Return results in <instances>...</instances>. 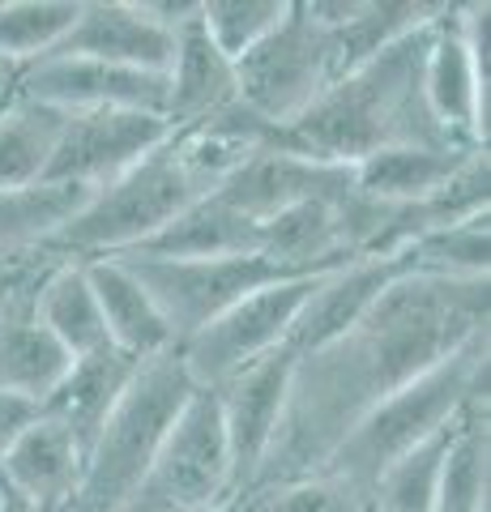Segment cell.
Here are the masks:
<instances>
[{"instance_id": "11", "label": "cell", "mask_w": 491, "mask_h": 512, "mask_svg": "<svg viewBox=\"0 0 491 512\" xmlns=\"http://www.w3.org/2000/svg\"><path fill=\"white\" fill-rule=\"evenodd\" d=\"M171 133L176 128L150 111H73L60 124V141L43 184L99 192L154 154Z\"/></svg>"}, {"instance_id": "23", "label": "cell", "mask_w": 491, "mask_h": 512, "mask_svg": "<svg viewBox=\"0 0 491 512\" xmlns=\"http://www.w3.org/2000/svg\"><path fill=\"white\" fill-rule=\"evenodd\" d=\"M466 154L457 146H389L368 154L363 163L351 167L359 197L385 210H415L427 197H436L449 184V175L466 163Z\"/></svg>"}, {"instance_id": "14", "label": "cell", "mask_w": 491, "mask_h": 512, "mask_svg": "<svg viewBox=\"0 0 491 512\" xmlns=\"http://www.w3.org/2000/svg\"><path fill=\"white\" fill-rule=\"evenodd\" d=\"M351 192H355L351 167L316 163V158L291 154L282 146H265L218 188V197H223L235 214H244L248 222L261 227V222L291 210V205L338 201V197H351Z\"/></svg>"}, {"instance_id": "8", "label": "cell", "mask_w": 491, "mask_h": 512, "mask_svg": "<svg viewBox=\"0 0 491 512\" xmlns=\"http://www.w3.org/2000/svg\"><path fill=\"white\" fill-rule=\"evenodd\" d=\"M487 5H449L423 43V103L453 146L487 150Z\"/></svg>"}, {"instance_id": "9", "label": "cell", "mask_w": 491, "mask_h": 512, "mask_svg": "<svg viewBox=\"0 0 491 512\" xmlns=\"http://www.w3.org/2000/svg\"><path fill=\"white\" fill-rule=\"evenodd\" d=\"M316 278L321 274H299V278L269 282V286H261V291L244 295L218 320H210V325H205L201 333H193L188 342H180L176 346L180 363H184V372L193 376L197 389H218V384H227L235 372H244V367H252L257 359L287 346Z\"/></svg>"}, {"instance_id": "26", "label": "cell", "mask_w": 491, "mask_h": 512, "mask_svg": "<svg viewBox=\"0 0 491 512\" xmlns=\"http://www.w3.org/2000/svg\"><path fill=\"white\" fill-rule=\"evenodd\" d=\"M432 512H491V427H487V397H479L462 419L440 461L436 504Z\"/></svg>"}, {"instance_id": "38", "label": "cell", "mask_w": 491, "mask_h": 512, "mask_svg": "<svg viewBox=\"0 0 491 512\" xmlns=\"http://www.w3.org/2000/svg\"><path fill=\"white\" fill-rule=\"evenodd\" d=\"M0 500H5V487H0Z\"/></svg>"}, {"instance_id": "10", "label": "cell", "mask_w": 491, "mask_h": 512, "mask_svg": "<svg viewBox=\"0 0 491 512\" xmlns=\"http://www.w3.org/2000/svg\"><path fill=\"white\" fill-rule=\"evenodd\" d=\"M133 269V278L146 286L150 299L163 312L171 338L188 342L210 320H218L227 308H235L244 295L261 291L269 282L299 278L291 269L274 265L269 256H210V261H150V256H116Z\"/></svg>"}, {"instance_id": "1", "label": "cell", "mask_w": 491, "mask_h": 512, "mask_svg": "<svg viewBox=\"0 0 491 512\" xmlns=\"http://www.w3.org/2000/svg\"><path fill=\"white\" fill-rule=\"evenodd\" d=\"M487 286L491 278L457 282L406 274L346 338L299 355L282 431L252 491L321 470L376 402L487 333Z\"/></svg>"}, {"instance_id": "2", "label": "cell", "mask_w": 491, "mask_h": 512, "mask_svg": "<svg viewBox=\"0 0 491 512\" xmlns=\"http://www.w3.org/2000/svg\"><path fill=\"white\" fill-rule=\"evenodd\" d=\"M427 30L342 73L291 128H282L274 146L334 167H355L389 146H453L423 103L419 69Z\"/></svg>"}, {"instance_id": "22", "label": "cell", "mask_w": 491, "mask_h": 512, "mask_svg": "<svg viewBox=\"0 0 491 512\" xmlns=\"http://www.w3.org/2000/svg\"><path fill=\"white\" fill-rule=\"evenodd\" d=\"M86 278L94 286V299H99L107 342L120 355L146 363L176 350V338H171L163 312H158V303L150 299L146 286L133 278L129 265L116 261V256H99V261H86Z\"/></svg>"}, {"instance_id": "24", "label": "cell", "mask_w": 491, "mask_h": 512, "mask_svg": "<svg viewBox=\"0 0 491 512\" xmlns=\"http://www.w3.org/2000/svg\"><path fill=\"white\" fill-rule=\"evenodd\" d=\"M261 252V227L235 214L231 205L210 192L171 218L154 239L124 256H150V261H210V256H252Z\"/></svg>"}, {"instance_id": "20", "label": "cell", "mask_w": 491, "mask_h": 512, "mask_svg": "<svg viewBox=\"0 0 491 512\" xmlns=\"http://www.w3.org/2000/svg\"><path fill=\"white\" fill-rule=\"evenodd\" d=\"M30 308L47 338L69 359H86L112 346L99 299L86 278V261H39L35 282H30Z\"/></svg>"}, {"instance_id": "37", "label": "cell", "mask_w": 491, "mask_h": 512, "mask_svg": "<svg viewBox=\"0 0 491 512\" xmlns=\"http://www.w3.org/2000/svg\"><path fill=\"white\" fill-rule=\"evenodd\" d=\"M9 94H13V90H9ZM9 94H0V107H5V99H9Z\"/></svg>"}, {"instance_id": "30", "label": "cell", "mask_w": 491, "mask_h": 512, "mask_svg": "<svg viewBox=\"0 0 491 512\" xmlns=\"http://www.w3.org/2000/svg\"><path fill=\"white\" fill-rule=\"evenodd\" d=\"M82 0H0V56L18 69L52 56L73 30Z\"/></svg>"}, {"instance_id": "25", "label": "cell", "mask_w": 491, "mask_h": 512, "mask_svg": "<svg viewBox=\"0 0 491 512\" xmlns=\"http://www.w3.org/2000/svg\"><path fill=\"white\" fill-rule=\"evenodd\" d=\"M60 124L65 116L56 107H43L18 90L9 94L0 107V192H26L47 180Z\"/></svg>"}, {"instance_id": "7", "label": "cell", "mask_w": 491, "mask_h": 512, "mask_svg": "<svg viewBox=\"0 0 491 512\" xmlns=\"http://www.w3.org/2000/svg\"><path fill=\"white\" fill-rule=\"evenodd\" d=\"M231 444L214 389H193L129 512H231Z\"/></svg>"}, {"instance_id": "27", "label": "cell", "mask_w": 491, "mask_h": 512, "mask_svg": "<svg viewBox=\"0 0 491 512\" xmlns=\"http://www.w3.org/2000/svg\"><path fill=\"white\" fill-rule=\"evenodd\" d=\"M90 192L65 184H39L26 192H0V265L30 261L47 239L82 210Z\"/></svg>"}, {"instance_id": "35", "label": "cell", "mask_w": 491, "mask_h": 512, "mask_svg": "<svg viewBox=\"0 0 491 512\" xmlns=\"http://www.w3.org/2000/svg\"><path fill=\"white\" fill-rule=\"evenodd\" d=\"M18 64H13V60H5V56H0V94H9L13 86H18Z\"/></svg>"}, {"instance_id": "28", "label": "cell", "mask_w": 491, "mask_h": 512, "mask_svg": "<svg viewBox=\"0 0 491 512\" xmlns=\"http://www.w3.org/2000/svg\"><path fill=\"white\" fill-rule=\"evenodd\" d=\"M449 5H423V0H359L355 18L334 30L342 73L368 64L372 56L389 52L406 39H415L419 30L432 26Z\"/></svg>"}, {"instance_id": "31", "label": "cell", "mask_w": 491, "mask_h": 512, "mask_svg": "<svg viewBox=\"0 0 491 512\" xmlns=\"http://www.w3.org/2000/svg\"><path fill=\"white\" fill-rule=\"evenodd\" d=\"M291 0H201V30L231 64L261 47L287 18Z\"/></svg>"}, {"instance_id": "34", "label": "cell", "mask_w": 491, "mask_h": 512, "mask_svg": "<svg viewBox=\"0 0 491 512\" xmlns=\"http://www.w3.org/2000/svg\"><path fill=\"white\" fill-rule=\"evenodd\" d=\"M39 419V406H30L22 402V397H9V393H0V461L9 457V448L18 444V436Z\"/></svg>"}, {"instance_id": "12", "label": "cell", "mask_w": 491, "mask_h": 512, "mask_svg": "<svg viewBox=\"0 0 491 512\" xmlns=\"http://www.w3.org/2000/svg\"><path fill=\"white\" fill-rule=\"evenodd\" d=\"M295 350H274V355L257 359L244 372H235L227 384H218V410H223L227 444H231V474H235V504L252 491L261 478L274 440L282 431V414H287L291 376H295ZM235 512V508H231Z\"/></svg>"}, {"instance_id": "16", "label": "cell", "mask_w": 491, "mask_h": 512, "mask_svg": "<svg viewBox=\"0 0 491 512\" xmlns=\"http://www.w3.org/2000/svg\"><path fill=\"white\" fill-rule=\"evenodd\" d=\"M176 30L154 18L146 0H82L77 22L52 56H82L120 69L167 73Z\"/></svg>"}, {"instance_id": "3", "label": "cell", "mask_w": 491, "mask_h": 512, "mask_svg": "<svg viewBox=\"0 0 491 512\" xmlns=\"http://www.w3.org/2000/svg\"><path fill=\"white\" fill-rule=\"evenodd\" d=\"M487 355V333H479L445 363L427 367L423 376L393 389L346 431V440L325 457L321 470L368 491L389 466L436 440L440 431H449L479 397H487Z\"/></svg>"}, {"instance_id": "21", "label": "cell", "mask_w": 491, "mask_h": 512, "mask_svg": "<svg viewBox=\"0 0 491 512\" xmlns=\"http://www.w3.org/2000/svg\"><path fill=\"white\" fill-rule=\"evenodd\" d=\"M137 359L120 355L116 346L99 350V355H86V359H73L69 372L60 376V384L47 393V402L39 406L43 419H52L69 431V436L82 444V453H90L94 436L103 431L107 414L116 410L120 393L129 389V380L137 372Z\"/></svg>"}, {"instance_id": "15", "label": "cell", "mask_w": 491, "mask_h": 512, "mask_svg": "<svg viewBox=\"0 0 491 512\" xmlns=\"http://www.w3.org/2000/svg\"><path fill=\"white\" fill-rule=\"evenodd\" d=\"M406 274H415L406 248L393 252V256H359V261H346L338 269H329V274H321L308 303H304V312L295 320L287 350L312 355V350L346 338V333L380 303V295Z\"/></svg>"}, {"instance_id": "6", "label": "cell", "mask_w": 491, "mask_h": 512, "mask_svg": "<svg viewBox=\"0 0 491 512\" xmlns=\"http://www.w3.org/2000/svg\"><path fill=\"white\" fill-rule=\"evenodd\" d=\"M342 77L334 30L308 13L304 0H291L282 26L244 60H235V99L261 124L291 128L321 94Z\"/></svg>"}, {"instance_id": "4", "label": "cell", "mask_w": 491, "mask_h": 512, "mask_svg": "<svg viewBox=\"0 0 491 512\" xmlns=\"http://www.w3.org/2000/svg\"><path fill=\"white\" fill-rule=\"evenodd\" d=\"M210 180L193 167L180 137L171 133L154 154H146L133 171L107 188L90 192L86 205L35 252L39 261H99V256H124L154 239L171 218L188 205L210 197Z\"/></svg>"}, {"instance_id": "17", "label": "cell", "mask_w": 491, "mask_h": 512, "mask_svg": "<svg viewBox=\"0 0 491 512\" xmlns=\"http://www.w3.org/2000/svg\"><path fill=\"white\" fill-rule=\"evenodd\" d=\"M35 265L39 256L0 291V393L43 406L73 359L47 338V329L35 320V308H30Z\"/></svg>"}, {"instance_id": "32", "label": "cell", "mask_w": 491, "mask_h": 512, "mask_svg": "<svg viewBox=\"0 0 491 512\" xmlns=\"http://www.w3.org/2000/svg\"><path fill=\"white\" fill-rule=\"evenodd\" d=\"M449 436H453V427L440 431L436 440H427L423 448H415L398 466H389L380 474L368 487V512H432L436 478H440V461H445Z\"/></svg>"}, {"instance_id": "5", "label": "cell", "mask_w": 491, "mask_h": 512, "mask_svg": "<svg viewBox=\"0 0 491 512\" xmlns=\"http://www.w3.org/2000/svg\"><path fill=\"white\" fill-rule=\"evenodd\" d=\"M193 376L184 372L180 350L146 359L133 372L129 389L120 393L116 410L107 414L103 431L94 436L69 512H124L146 483L158 448L171 423L180 419L184 402L193 397Z\"/></svg>"}, {"instance_id": "19", "label": "cell", "mask_w": 491, "mask_h": 512, "mask_svg": "<svg viewBox=\"0 0 491 512\" xmlns=\"http://www.w3.org/2000/svg\"><path fill=\"white\" fill-rule=\"evenodd\" d=\"M201 13V9H197ZM235 64L210 43L201 18H188L176 30V52L167 64V124L197 128L235 107Z\"/></svg>"}, {"instance_id": "33", "label": "cell", "mask_w": 491, "mask_h": 512, "mask_svg": "<svg viewBox=\"0 0 491 512\" xmlns=\"http://www.w3.org/2000/svg\"><path fill=\"white\" fill-rule=\"evenodd\" d=\"M235 512H368V491L329 470H312L252 491L248 500L235 504Z\"/></svg>"}, {"instance_id": "18", "label": "cell", "mask_w": 491, "mask_h": 512, "mask_svg": "<svg viewBox=\"0 0 491 512\" xmlns=\"http://www.w3.org/2000/svg\"><path fill=\"white\" fill-rule=\"evenodd\" d=\"M82 470V444L60 423L39 414L9 448V457L0 461V487L39 512H69L77 487H82Z\"/></svg>"}, {"instance_id": "39", "label": "cell", "mask_w": 491, "mask_h": 512, "mask_svg": "<svg viewBox=\"0 0 491 512\" xmlns=\"http://www.w3.org/2000/svg\"><path fill=\"white\" fill-rule=\"evenodd\" d=\"M124 512H129V508H124Z\"/></svg>"}, {"instance_id": "36", "label": "cell", "mask_w": 491, "mask_h": 512, "mask_svg": "<svg viewBox=\"0 0 491 512\" xmlns=\"http://www.w3.org/2000/svg\"><path fill=\"white\" fill-rule=\"evenodd\" d=\"M0 512H39V508H30L26 500H18V495L5 491V500H0Z\"/></svg>"}, {"instance_id": "29", "label": "cell", "mask_w": 491, "mask_h": 512, "mask_svg": "<svg viewBox=\"0 0 491 512\" xmlns=\"http://www.w3.org/2000/svg\"><path fill=\"white\" fill-rule=\"evenodd\" d=\"M406 256H410V269H415V274L487 282L491 278V214L427 231L415 239V244H406Z\"/></svg>"}, {"instance_id": "13", "label": "cell", "mask_w": 491, "mask_h": 512, "mask_svg": "<svg viewBox=\"0 0 491 512\" xmlns=\"http://www.w3.org/2000/svg\"><path fill=\"white\" fill-rule=\"evenodd\" d=\"M13 90L43 107H56L60 116H73V111H150V116H163L167 111V73L120 69V64L82 56H43L26 64Z\"/></svg>"}]
</instances>
